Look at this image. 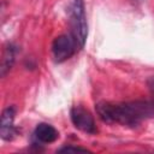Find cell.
<instances>
[{
    "mask_svg": "<svg viewBox=\"0 0 154 154\" xmlns=\"http://www.w3.org/2000/svg\"><path fill=\"white\" fill-rule=\"evenodd\" d=\"M96 112L105 123L137 126L143 120L154 117V100H136L120 103L101 101L96 105Z\"/></svg>",
    "mask_w": 154,
    "mask_h": 154,
    "instance_id": "1",
    "label": "cell"
},
{
    "mask_svg": "<svg viewBox=\"0 0 154 154\" xmlns=\"http://www.w3.org/2000/svg\"><path fill=\"white\" fill-rule=\"evenodd\" d=\"M69 22L71 28V35L75 38L78 48H82L88 36V23L85 16V7L83 0H70L67 6Z\"/></svg>",
    "mask_w": 154,
    "mask_h": 154,
    "instance_id": "2",
    "label": "cell"
},
{
    "mask_svg": "<svg viewBox=\"0 0 154 154\" xmlns=\"http://www.w3.org/2000/svg\"><path fill=\"white\" fill-rule=\"evenodd\" d=\"M78 49V46L72 37V35H59L54 38L52 43V54L55 63H63L67 59H70L76 51Z\"/></svg>",
    "mask_w": 154,
    "mask_h": 154,
    "instance_id": "3",
    "label": "cell"
},
{
    "mask_svg": "<svg viewBox=\"0 0 154 154\" xmlns=\"http://www.w3.org/2000/svg\"><path fill=\"white\" fill-rule=\"evenodd\" d=\"M70 118L73 126L85 134L94 135L97 132V128L91 113L82 106H73L70 111Z\"/></svg>",
    "mask_w": 154,
    "mask_h": 154,
    "instance_id": "4",
    "label": "cell"
},
{
    "mask_svg": "<svg viewBox=\"0 0 154 154\" xmlns=\"http://www.w3.org/2000/svg\"><path fill=\"white\" fill-rule=\"evenodd\" d=\"M14 116H16V109L12 106H8L2 111L1 120H0V136L4 141H11L17 134L16 126L13 124Z\"/></svg>",
    "mask_w": 154,
    "mask_h": 154,
    "instance_id": "5",
    "label": "cell"
},
{
    "mask_svg": "<svg viewBox=\"0 0 154 154\" xmlns=\"http://www.w3.org/2000/svg\"><path fill=\"white\" fill-rule=\"evenodd\" d=\"M34 137L40 143H53L59 138V131L51 124L40 123L34 130Z\"/></svg>",
    "mask_w": 154,
    "mask_h": 154,
    "instance_id": "6",
    "label": "cell"
},
{
    "mask_svg": "<svg viewBox=\"0 0 154 154\" xmlns=\"http://www.w3.org/2000/svg\"><path fill=\"white\" fill-rule=\"evenodd\" d=\"M14 57H16V47L12 43H8L5 47L4 54H2V59H1V76H5L7 73V71L11 70L13 63H14Z\"/></svg>",
    "mask_w": 154,
    "mask_h": 154,
    "instance_id": "7",
    "label": "cell"
},
{
    "mask_svg": "<svg viewBox=\"0 0 154 154\" xmlns=\"http://www.w3.org/2000/svg\"><path fill=\"white\" fill-rule=\"evenodd\" d=\"M58 152H89L87 148H82V147H73V146H66L60 148Z\"/></svg>",
    "mask_w": 154,
    "mask_h": 154,
    "instance_id": "8",
    "label": "cell"
},
{
    "mask_svg": "<svg viewBox=\"0 0 154 154\" xmlns=\"http://www.w3.org/2000/svg\"><path fill=\"white\" fill-rule=\"evenodd\" d=\"M147 84H148L149 90H150V91H152V94L154 95V76H152V77H149V78H148Z\"/></svg>",
    "mask_w": 154,
    "mask_h": 154,
    "instance_id": "9",
    "label": "cell"
},
{
    "mask_svg": "<svg viewBox=\"0 0 154 154\" xmlns=\"http://www.w3.org/2000/svg\"><path fill=\"white\" fill-rule=\"evenodd\" d=\"M135 1H142V0H135Z\"/></svg>",
    "mask_w": 154,
    "mask_h": 154,
    "instance_id": "10",
    "label": "cell"
}]
</instances>
